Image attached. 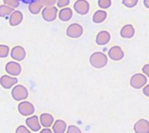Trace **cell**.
Returning a JSON list of instances; mask_svg holds the SVG:
<instances>
[{
    "label": "cell",
    "mask_w": 149,
    "mask_h": 133,
    "mask_svg": "<svg viewBox=\"0 0 149 133\" xmlns=\"http://www.w3.org/2000/svg\"><path fill=\"white\" fill-rule=\"evenodd\" d=\"M111 39V34L107 30H101L96 36V44L98 45H106Z\"/></svg>",
    "instance_id": "obj_15"
},
{
    "label": "cell",
    "mask_w": 149,
    "mask_h": 133,
    "mask_svg": "<svg viewBox=\"0 0 149 133\" xmlns=\"http://www.w3.org/2000/svg\"><path fill=\"white\" fill-rule=\"evenodd\" d=\"M67 130L66 123L62 119H58L54 121L52 125V132L53 133H65Z\"/></svg>",
    "instance_id": "obj_20"
},
{
    "label": "cell",
    "mask_w": 149,
    "mask_h": 133,
    "mask_svg": "<svg viewBox=\"0 0 149 133\" xmlns=\"http://www.w3.org/2000/svg\"><path fill=\"white\" fill-rule=\"evenodd\" d=\"M24 19V15L20 10H13L9 17V24L10 26H17L19 25Z\"/></svg>",
    "instance_id": "obj_14"
},
{
    "label": "cell",
    "mask_w": 149,
    "mask_h": 133,
    "mask_svg": "<svg viewBox=\"0 0 149 133\" xmlns=\"http://www.w3.org/2000/svg\"><path fill=\"white\" fill-rule=\"evenodd\" d=\"M142 72L144 75H146L148 78H149V64H146L142 67Z\"/></svg>",
    "instance_id": "obj_31"
},
{
    "label": "cell",
    "mask_w": 149,
    "mask_h": 133,
    "mask_svg": "<svg viewBox=\"0 0 149 133\" xmlns=\"http://www.w3.org/2000/svg\"><path fill=\"white\" fill-rule=\"evenodd\" d=\"M39 133H53V132L52 130H50L49 128H45V129L41 130Z\"/></svg>",
    "instance_id": "obj_33"
},
{
    "label": "cell",
    "mask_w": 149,
    "mask_h": 133,
    "mask_svg": "<svg viewBox=\"0 0 149 133\" xmlns=\"http://www.w3.org/2000/svg\"><path fill=\"white\" fill-rule=\"evenodd\" d=\"M107 17V12L105 10H98L93 15V22L94 24H101Z\"/></svg>",
    "instance_id": "obj_21"
},
{
    "label": "cell",
    "mask_w": 149,
    "mask_h": 133,
    "mask_svg": "<svg viewBox=\"0 0 149 133\" xmlns=\"http://www.w3.org/2000/svg\"><path fill=\"white\" fill-rule=\"evenodd\" d=\"M134 131L135 133H149V121L144 118L138 120L134 125Z\"/></svg>",
    "instance_id": "obj_13"
},
{
    "label": "cell",
    "mask_w": 149,
    "mask_h": 133,
    "mask_svg": "<svg viewBox=\"0 0 149 133\" xmlns=\"http://www.w3.org/2000/svg\"><path fill=\"white\" fill-rule=\"evenodd\" d=\"M139 0H122V3L127 8H134L138 4Z\"/></svg>",
    "instance_id": "obj_26"
},
{
    "label": "cell",
    "mask_w": 149,
    "mask_h": 133,
    "mask_svg": "<svg viewBox=\"0 0 149 133\" xmlns=\"http://www.w3.org/2000/svg\"><path fill=\"white\" fill-rule=\"evenodd\" d=\"M44 4L42 3V0H33L28 6L29 11L33 15H38L40 13L44 8Z\"/></svg>",
    "instance_id": "obj_18"
},
{
    "label": "cell",
    "mask_w": 149,
    "mask_h": 133,
    "mask_svg": "<svg viewBox=\"0 0 149 133\" xmlns=\"http://www.w3.org/2000/svg\"><path fill=\"white\" fill-rule=\"evenodd\" d=\"M143 4L146 8L149 9V0H143Z\"/></svg>",
    "instance_id": "obj_34"
},
{
    "label": "cell",
    "mask_w": 149,
    "mask_h": 133,
    "mask_svg": "<svg viewBox=\"0 0 149 133\" xmlns=\"http://www.w3.org/2000/svg\"><path fill=\"white\" fill-rule=\"evenodd\" d=\"M16 133H31V131L24 125H20L16 129Z\"/></svg>",
    "instance_id": "obj_29"
},
{
    "label": "cell",
    "mask_w": 149,
    "mask_h": 133,
    "mask_svg": "<svg viewBox=\"0 0 149 133\" xmlns=\"http://www.w3.org/2000/svg\"><path fill=\"white\" fill-rule=\"evenodd\" d=\"M13 8L6 5V4H2L0 5V17H4L7 16H10L12 11H13Z\"/></svg>",
    "instance_id": "obj_22"
},
{
    "label": "cell",
    "mask_w": 149,
    "mask_h": 133,
    "mask_svg": "<svg viewBox=\"0 0 149 133\" xmlns=\"http://www.w3.org/2000/svg\"><path fill=\"white\" fill-rule=\"evenodd\" d=\"M125 56V53L121 47L118 45H114L111 47L108 51V57L111 58L113 61H120Z\"/></svg>",
    "instance_id": "obj_8"
},
{
    "label": "cell",
    "mask_w": 149,
    "mask_h": 133,
    "mask_svg": "<svg viewBox=\"0 0 149 133\" xmlns=\"http://www.w3.org/2000/svg\"><path fill=\"white\" fill-rule=\"evenodd\" d=\"M18 1H19V2H20V1H22V0H18Z\"/></svg>",
    "instance_id": "obj_36"
},
{
    "label": "cell",
    "mask_w": 149,
    "mask_h": 133,
    "mask_svg": "<svg viewBox=\"0 0 149 133\" xmlns=\"http://www.w3.org/2000/svg\"><path fill=\"white\" fill-rule=\"evenodd\" d=\"M84 29L81 24L73 23L71 24L66 29V36L71 38H79L83 35Z\"/></svg>",
    "instance_id": "obj_5"
},
{
    "label": "cell",
    "mask_w": 149,
    "mask_h": 133,
    "mask_svg": "<svg viewBox=\"0 0 149 133\" xmlns=\"http://www.w3.org/2000/svg\"><path fill=\"white\" fill-rule=\"evenodd\" d=\"M5 71L9 75L13 76V77H17V76L20 75L21 71H22V67L17 62L10 61L5 65Z\"/></svg>",
    "instance_id": "obj_9"
},
{
    "label": "cell",
    "mask_w": 149,
    "mask_h": 133,
    "mask_svg": "<svg viewBox=\"0 0 149 133\" xmlns=\"http://www.w3.org/2000/svg\"><path fill=\"white\" fill-rule=\"evenodd\" d=\"M148 83V77L143 73H136L130 78V85L134 89H141Z\"/></svg>",
    "instance_id": "obj_3"
},
{
    "label": "cell",
    "mask_w": 149,
    "mask_h": 133,
    "mask_svg": "<svg viewBox=\"0 0 149 133\" xmlns=\"http://www.w3.org/2000/svg\"><path fill=\"white\" fill-rule=\"evenodd\" d=\"M10 52V57L16 61H23L26 57V51L24 48L20 45L14 46Z\"/></svg>",
    "instance_id": "obj_11"
},
{
    "label": "cell",
    "mask_w": 149,
    "mask_h": 133,
    "mask_svg": "<svg viewBox=\"0 0 149 133\" xmlns=\"http://www.w3.org/2000/svg\"><path fill=\"white\" fill-rule=\"evenodd\" d=\"M65 133H82L81 130L76 125H69Z\"/></svg>",
    "instance_id": "obj_27"
},
{
    "label": "cell",
    "mask_w": 149,
    "mask_h": 133,
    "mask_svg": "<svg viewBox=\"0 0 149 133\" xmlns=\"http://www.w3.org/2000/svg\"><path fill=\"white\" fill-rule=\"evenodd\" d=\"M143 94L145 96H147L148 98H149V84L148 85H146L143 87Z\"/></svg>",
    "instance_id": "obj_32"
},
{
    "label": "cell",
    "mask_w": 149,
    "mask_h": 133,
    "mask_svg": "<svg viewBox=\"0 0 149 133\" xmlns=\"http://www.w3.org/2000/svg\"><path fill=\"white\" fill-rule=\"evenodd\" d=\"M73 9L79 15H86L90 11V3L87 0H77L73 4Z\"/></svg>",
    "instance_id": "obj_7"
},
{
    "label": "cell",
    "mask_w": 149,
    "mask_h": 133,
    "mask_svg": "<svg viewBox=\"0 0 149 133\" xmlns=\"http://www.w3.org/2000/svg\"><path fill=\"white\" fill-rule=\"evenodd\" d=\"M29 96V91L26 87L22 85H17L11 90V97L16 101L25 100Z\"/></svg>",
    "instance_id": "obj_2"
},
{
    "label": "cell",
    "mask_w": 149,
    "mask_h": 133,
    "mask_svg": "<svg viewBox=\"0 0 149 133\" xmlns=\"http://www.w3.org/2000/svg\"><path fill=\"white\" fill-rule=\"evenodd\" d=\"M17 78L10 75H3L0 78V85L3 89H10L17 84Z\"/></svg>",
    "instance_id": "obj_10"
},
{
    "label": "cell",
    "mask_w": 149,
    "mask_h": 133,
    "mask_svg": "<svg viewBox=\"0 0 149 133\" xmlns=\"http://www.w3.org/2000/svg\"><path fill=\"white\" fill-rule=\"evenodd\" d=\"M98 5L102 10H107L111 7L112 0H98Z\"/></svg>",
    "instance_id": "obj_24"
},
{
    "label": "cell",
    "mask_w": 149,
    "mask_h": 133,
    "mask_svg": "<svg viewBox=\"0 0 149 133\" xmlns=\"http://www.w3.org/2000/svg\"><path fill=\"white\" fill-rule=\"evenodd\" d=\"M70 3V0H58L57 1V5L58 8H65L67 7Z\"/></svg>",
    "instance_id": "obj_28"
},
{
    "label": "cell",
    "mask_w": 149,
    "mask_h": 133,
    "mask_svg": "<svg viewBox=\"0 0 149 133\" xmlns=\"http://www.w3.org/2000/svg\"><path fill=\"white\" fill-rule=\"evenodd\" d=\"M120 34L123 38H132L135 35V29L133 24H127L121 28Z\"/></svg>",
    "instance_id": "obj_16"
},
{
    "label": "cell",
    "mask_w": 149,
    "mask_h": 133,
    "mask_svg": "<svg viewBox=\"0 0 149 133\" xmlns=\"http://www.w3.org/2000/svg\"><path fill=\"white\" fill-rule=\"evenodd\" d=\"M17 111L22 116L30 117V116H32V114H34L35 107L31 103L28 101H23V102H20L19 105H17Z\"/></svg>",
    "instance_id": "obj_6"
},
{
    "label": "cell",
    "mask_w": 149,
    "mask_h": 133,
    "mask_svg": "<svg viewBox=\"0 0 149 133\" xmlns=\"http://www.w3.org/2000/svg\"><path fill=\"white\" fill-rule=\"evenodd\" d=\"M39 121H40V124L43 127L49 128L53 125L54 118L52 117V115H51L49 113H43L39 117Z\"/></svg>",
    "instance_id": "obj_19"
},
{
    "label": "cell",
    "mask_w": 149,
    "mask_h": 133,
    "mask_svg": "<svg viewBox=\"0 0 149 133\" xmlns=\"http://www.w3.org/2000/svg\"><path fill=\"white\" fill-rule=\"evenodd\" d=\"M72 16H73L72 10L69 7L62 8L58 13V17L59 20H61L63 22H68L69 20L72 19Z\"/></svg>",
    "instance_id": "obj_17"
},
{
    "label": "cell",
    "mask_w": 149,
    "mask_h": 133,
    "mask_svg": "<svg viewBox=\"0 0 149 133\" xmlns=\"http://www.w3.org/2000/svg\"><path fill=\"white\" fill-rule=\"evenodd\" d=\"M32 1H33V0H22V2H23V3H28V4H30Z\"/></svg>",
    "instance_id": "obj_35"
},
{
    "label": "cell",
    "mask_w": 149,
    "mask_h": 133,
    "mask_svg": "<svg viewBox=\"0 0 149 133\" xmlns=\"http://www.w3.org/2000/svg\"><path fill=\"white\" fill-rule=\"evenodd\" d=\"M58 0H42V3L45 7H49V6H54L55 3H57Z\"/></svg>",
    "instance_id": "obj_30"
},
{
    "label": "cell",
    "mask_w": 149,
    "mask_h": 133,
    "mask_svg": "<svg viewBox=\"0 0 149 133\" xmlns=\"http://www.w3.org/2000/svg\"><path fill=\"white\" fill-rule=\"evenodd\" d=\"M89 62L93 67L96 69H102L107 65L108 58L105 53L101 51H95L90 56Z\"/></svg>",
    "instance_id": "obj_1"
},
{
    "label": "cell",
    "mask_w": 149,
    "mask_h": 133,
    "mask_svg": "<svg viewBox=\"0 0 149 133\" xmlns=\"http://www.w3.org/2000/svg\"><path fill=\"white\" fill-rule=\"evenodd\" d=\"M25 124L27 125V127L32 131V132H38L41 129V124L39 121V118H38V116H30L29 118H27V119L25 120Z\"/></svg>",
    "instance_id": "obj_12"
},
{
    "label": "cell",
    "mask_w": 149,
    "mask_h": 133,
    "mask_svg": "<svg viewBox=\"0 0 149 133\" xmlns=\"http://www.w3.org/2000/svg\"><path fill=\"white\" fill-rule=\"evenodd\" d=\"M58 8L55 6L44 7L41 11L42 17L46 22H53L54 20H56V18L58 17Z\"/></svg>",
    "instance_id": "obj_4"
},
{
    "label": "cell",
    "mask_w": 149,
    "mask_h": 133,
    "mask_svg": "<svg viewBox=\"0 0 149 133\" xmlns=\"http://www.w3.org/2000/svg\"><path fill=\"white\" fill-rule=\"evenodd\" d=\"M10 53V48L6 44H0V58H5Z\"/></svg>",
    "instance_id": "obj_23"
},
{
    "label": "cell",
    "mask_w": 149,
    "mask_h": 133,
    "mask_svg": "<svg viewBox=\"0 0 149 133\" xmlns=\"http://www.w3.org/2000/svg\"><path fill=\"white\" fill-rule=\"evenodd\" d=\"M4 4L13 8V9H16L19 6V1L18 0H2Z\"/></svg>",
    "instance_id": "obj_25"
}]
</instances>
